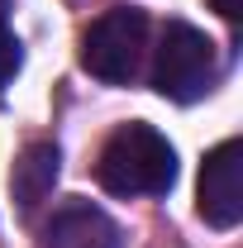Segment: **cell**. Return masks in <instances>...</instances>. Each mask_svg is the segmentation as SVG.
Returning <instances> with one entry per match:
<instances>
[{
  "mask_svg": "<svg viewBox=\"0 0 243 248\" xmlns=\"http://www.w3.org/2000/svg\"><path fill=\"white\" fill-rule=\"evenodd\" d=\"M143 53H148L143 10H105L81 33V67L110 86H129L143 72Z\"/></svg>",
  "mask_w": 243,
  "mask_h": 248,
  "instance_id": "cell-2",
  "label": "cell"
},
{
  "mask_svg": "<svg viewBox=\"0 0 243 248\" xmlns=\"http://www.w3.org/2000/svg\"><path fill=\"white\" fill-rule=\"evenodd\" d=\"M210 10H219V19H229V24H239V0H210Z\"/></svg>",
  "mask_w": 243,
  "mask_h": 248,
  "instance_id": "cell-8",
  "label": "cell"
},
{
  "mask_svg": "<svg viewBox=\"0 0 243 248\" xmlns=\"http://www.w3.org/2000/svg\"><path fill=\"white\" fill-rule=\"evenodd\" d=\"M19 62H24V48H19V38L0 24V91L15 81V72H19Z\"/></svg>",
  "mask_w": 243,
  "mask_h": 248,
  "instance_id": "cell-7",
  "label": "cell"
},
{
  "mask_svg": "<svg viewBox=\"0 0 243 248\" xmlns=\"http://www.w3.org/2000/svg\"><path fill=\"white\" fill-rule=\"evenodd\" d=\"M58 148L53 143H29L19 162H15V172H10V191H15V201H19V210H38L43 201H48V191L58 182Z\"/></svg>",
  "mask_w": 243,
  "mask_h": 248,
  "instance_id": "cell-6",
  "label": "cell"
},
{
  "mask_svg": "<svg viewBox=\"0 0 243 248\" xmlns=\"http://www.w3.org/2000/svg\"><path fill=\"white\" fill-rule=\"evenodd\" d=\"M214 43L200 29L191 24H167L162 43H157V62H152V86L157 95L177 100V105H191L214 86Z\"/></svg>",
  "mask_w": 243,
  "mask_h": 248,
  "instance_id": "cell-3",
  "label": "cell"
},
{
  "mask_svg": "<svg viewBox=\"0 0 243 248\" xmlns=\"http://www.w3.org/2000/svg\"><path fill=\"white\" fill-rule=\"evenodd\" d=\"M196 210H200V219L214 224V229H234L243 219V143L239 139H224L219 148L205 153Z\"/></svg>",
  "mask_w": 243,
  "mask_h": 248,
  "instance_id": "cell-4",
  "label": "cell"
},
{
  "mask_svg": "<svg viewBox=\"0 0 243 248\" xmlns=\"http://www.w3.org/2000/svg\"><path fill=\"white\" fill-rule=\"evenodd\" d=\"M43 248H124L120 224L91 201H67L43 229Z\"/></svg>",
  "mask_w": 243,
  "mask_h": 248,
  "instance_id": "cell-5",
  "label": "cell"
},
{
  "mask_svg": "<svg viewBox=\"0 0 243 248\" xmlns=\"http://www.w3.org/2000/svg\"><path fill=\"white\" fill-rule=\"evenodd\" d=\"M95 177L110 196H167L177 182V148L152 124H120L95 157Z\"/></svg>",
  "mask_w": 243,
  "mask_h": 248,
  "instance_id": "cell-1",
  "label": "cell"
},
{
  "mask_svg": "<svg viewBox=\"0 0 243 248\" xmlns=\"http://www.w3.org/2000/svg\"><path fill=\"white\" fill-rule=\"evenodd\" d=\"M5 15H10V0H0V24H5Z\"/></svg>",
  "mask_w": 243,
  "mask_h": 248,
  "instance_id": "cell-9",
  "label": "cell"
}]
</instances>
